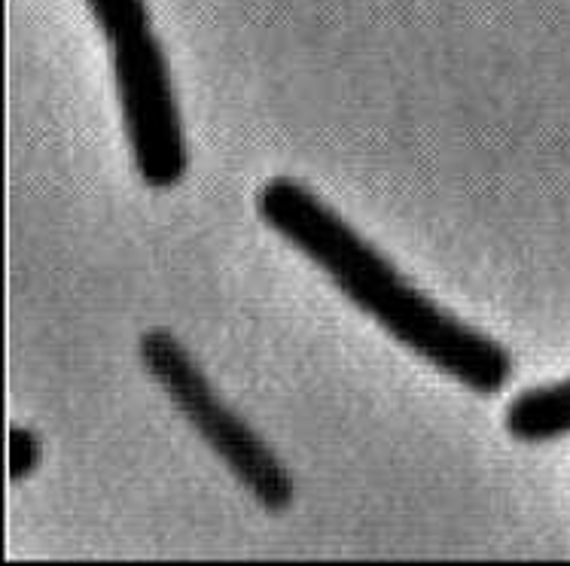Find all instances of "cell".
<instances>
[{
  "label": "cell",
  "instance_id": "cell-1",
  "mask_svg": "<svg viewBox=\"0 0 570 566\" xmlns=\"http://www.w3.org/2000/svg\"><path fill=\"white\" fill-rule=\"evenodd\" d=\"M256 214L312 259L354 308L373 317L387 336L433 369L476 396L501 394L510 384L512 357L501 341L458 320L412 287L382 250L312 189L291 177H275L259 189Z\"/></svg>",
  "mask_w": 570,
  "mask_h": 566
},
{
  "label": "cell",
  "instance_id": "cell-5",
  "mask_svg": "<svg viewBox=\"0 0 570 566\" xmlns=\"http://www.w3.org/2000/svg\"><path fill=\"white\" fill-rule=\"evenodd\" d=\"M86 7L110 43L138 34L144 28H153L147 0H86Z\"/></svg>",
  "mask_w": 570,
  "mask_h": 566
},
{
  "label": "cell",
  "instance_id": "cell-3",
  "mask_svg": "<svg viewBox=\"0 0 570 566\" xmlns=\"http://www.w3.org/2000/svg\"><path fill=\"white\" fill-rule=\"evenodd\" d=\"M110 47L135 171L150 189H171L187 177L189 150L163 43L153 28H144Z\"/></svg>",
  "mask_w": 570,
  "mask_h": 566
},
{
  "label": "cell",
  "instance_id": "cell-4",
  "mask_svg": "<svg viewBox=\"0 0 570 566\" xmlns=\"http://www.w3.org/2000/svg\"><path fill=\"white\" fill-rule=\"evenodd\" d=\"M503 427L522 445H543L570 436V378L515 396L503 411Z\"/></svg>",
  "mask_w": 570,
  "mask_h": 566
},
{
  "label": "cell",
  "instance_id": "cell-6",
  "mask_svg": "<svg viewBox=\"0 0 570 566\" xmlns=\"http://www.w3.org/2000/svg\"><path fill=\"white\" fill-rule=\"evenodd\" d=\"M40 466V439L28 427L10 429V481H24Z\"/></svg>",
  "mask_w": 570,
  "mask_h": 566
},
{
  "label": "cell",
  "instance_id": "cell-2",
  "mask_svg": "<svg viewBox=\"0 0 570 566\" xmlns=\"http://www.w3.org/2000/svg\"><path fill=\"white\" fill-rule=\"evenodd\" d=\"M138 359L153 381L159 384L177 411L184 415L198 439L220 457V463L238 478V485L268 512L284 515L296 499L287 466L278 454L259 439L254 427L235 415L210 387L193 354L168 329L153 326L138 338Z\"/></svg>",
  "mask_w": 570,
  "mask_h": 566
}]
</instances>
